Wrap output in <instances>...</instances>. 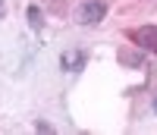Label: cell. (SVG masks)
<instances>
[{"mask_svg": "<svg viewBox=\"0 0 157 135\" xmlns=\"http://www.w3.org/2000/svg\"><path fill=\"white\" fill-rule=\"evenodd\" d=\"M104 16H107V3H104V0H88V3H82L78 13H75V19L82 25H98Z\"/></svg>", "mask_w": 157, "mask_h": 135, "instance_id": "6da1fadb", "label": "cell"}, {"mask_svg": "<svg viewBox=\"0 0 157 135\" xmlns=\"http://www.w3.org/2000/svg\"><path fill=\"white\" fill-rule=\"evenodd\" d=\"M85 63H88V53H85V50H78V47L63 50V53H60V66H63L66 72H82V69H85Z\"/></svg>", "mask_w": 157, "mask_h": 135, "instance_id": "7a4b0ae2", "label": "cell"}, {"mask_svg": "<svg viewBox=\"0 0 157 135\" xmlns=\"http://www.w3.org/2000/svg\"><path fill=\"white\" fill-rule=\"evenodd\" d=\"M132 38H135L141 47H148L151 53H157V25H141V29L132 32Z\"/></svg>", "mask_w": 157, "mask_h": 135, "instance_id": "3957f363", "label": "cell"}, {"mask_svg": "<svg viewBox=\"0 0 157 135\" xmlns=\"http://www.w3.org/2000/svg\"><path fill=\"white\" fill-rule=\"evenodd\" d=\"M29 22H32V29H41V10L38 6H29Z\"/></svg>", "mask_w": 157, "mask_h": 135, "instance_id": "277c9868", "label": "cell"}, {"mask_svg": "<svg viewBox=\"0 0 157 135\" xmlns=\"http://www.w3.org/2000/svg\"><path fill=\"white\" fill-rule=\"evenodd\" d=\"M3 10H6V0H0V19H3Z\"/></svg>", "mask_w": 157, "mask_h": 135, "instance_id": "5b68a950", "label": "cell"}, {"mask_svg": "<svg viewBox=\"0 0 157 135\" xmlns=\"http://www.w3.org/2000/svg\"><path fill=\"white\" fill-rule=\"evenodd\" d=\"M154 110H157V101H154Z\"/></svg>", "mask_w": 157, "mask_h": 135, "instance_id": "8992f818", "label": "cell"}]
</instances>
